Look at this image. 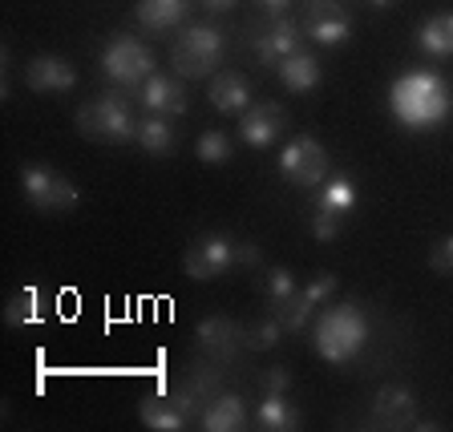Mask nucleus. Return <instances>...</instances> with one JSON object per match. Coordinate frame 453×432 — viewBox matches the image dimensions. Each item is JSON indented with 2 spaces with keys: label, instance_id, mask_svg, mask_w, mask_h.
<instances>
[{
  "label": "nucleus",
  "instance_id": "nucleus-21",
  "mask_svg": "<svg viewBox=\"0 0 453 432\" xmlns=\"http://www.w3.org/2000/svg\"><path fill=\"white\" fill-rule=\"evenodd\" d=\"M417 49L429 61H453V12H437L417 28Z\"/></svg>",
  "mask_w": 453,
  "mask_h": 432
},
{
  "label": "nucleus",
  "instance_id": "nucleus-32",
  "mask_svg": "<svg viewBox=\"0 0 453 432\" xmlns=\"http://www.w3.org/2000/svg\"><path fill=\"white\" fill-rule=\"evenodd\" d=\"M340 223H344V218H336V215H324V210H316V218H311V235L320 239V243H332V239L340 235Z\"/></svg>",
  "mask_w": 453,
  "mask_h": 432
},
{
  "label": "nucleus",
  "instance_id": "nucleus-29",
  "mask_svg": "<svg viewBox=\"0 0 453 432\" xmlns=\"http://www.w3.org/2000/svg\"><path fill=\"white\" fill-rule=\"evenodd\" d=\"M283 339V328L275 315H264V320L247 323V352H272Z\"/></svg>",
  "mask_w": 453,
  "mask_h": 432
},
{
  "label": "nucleus",
  "instance_id": "nucleus-23",
  "mask_svg": "<svg viewBox=\"0 0 453 432\" xmlns=\"http://www.w3.org/2000/svg\"><path fill=\"white\" fill-rule=\"evenodd\" d=\"M134 141H138L146 154L162 158V154H174V146H179V133L170 130V117L146 113V117H138V133H134Z\"/></svg>",
  "mask_w": 453,
  "mask_h": 432
},
{
  "label": "nucleus",
  "instance_id": "nucleus-1",
  "mask_svg": "<svg viewBox=\"0 0 453 432\" xmlns=\"http://www.w3.org/2000/svg\"><path fill=\"white\" fill-rule=\"evenodd\" d=\"M388 113L405 130H437L453 113V85L437 69H409L388 85Z\"/></svg>",
  "mask_w": 453,
  "mask_h": 432
},
{
  "label": "nucleus",
  "instance_id": "nucleus-18",
  "mask_svg": "<svg viewBox=\"0 0 453 432\" xmlns=\"http://www.w3.org/2000/svg\"><path fill=\"white\" fill-rule=\"evenodd\" d=\"M198 424H203L207 432H239V428L247 424V405H243V396H235V392H219V396H211V405L203 408Z\"/></svg>",
  "mask_w": 453,
  "mask_h": 432
},
{
  "label": "nucleus",
  "instance_id": "nucleus-20",
  "mask_svg": "<svg viewBox=\"0 0 453 432\" xmlns=\"http://www.w3.org/2000/svg\"><path fill=\"white\" fill-rule=\"evenodd\" d=\"M190 0H138V25L150 28V33H174V28L187 20Z\"/></svg>",
  "mask_w": 453,
  "mask_h": 432
},
{
  "label": "nucleus",
  "instance_id": "nucleus-22",
  "mask_svg": "<svg viewBox=\"0 0 453 432\" xmlns=\"http://www.w3.org/2000/svg\"><path fill=\"white\" fill-rule=\"evenodd\" d=\"M255 424L264 432H296L300 428V408L288 400V392H267L255 408Z\"/></svg>",
  "mask_w": 453,
  "mask_h": 432
},
{
  "label": "nucleus",
  "instance_id": "nucleus-26",
  "mask_svg": "<svg viewBox=\"0 0 453 432\" xmlns=\"http://www.w3.org/2000/svg\"><path fill=\"white\" fill-rule=\"evenodd\" d=\"M45 315H49V295L41 292V287H20V292L12 295V303L4 307V320H9L12 328L45 323Z\"/></svg>",
  "mask_w": 453,
  "mask_h": 432
},
{
  "label": "nucleus",
  "instance_id": "nucleus-5",
  "mask_svg": "<svg viewBox=\"0 0 453 432\" xmlns=\"http://www.w3.org/2000/svg\"><path fill=\"white\" fill-rule=\"evenodd\" d=\"M102 73L110 77L118 89H138V85L154 73L150 45L138 37H113L110 45L102 49Z\"/></svg>",
  "mask_w": 453,
  "mask_h": 432
},
{
  "label": "nucleus",
  "instance_id": "nucleus-28",
  "mask_svg": "<svg viewBox=\"0 0 453 432\" xmlns=\"http://www.w3.org/2000/svg\"><path fill=\"white\" fill-rule=\"evenodd\" d=\"M195 154H198L203 166H226L235 150H231V138H226L223 130H207V133H198Z\"/></svg>",
  "mask_w": 453,
  "mask_h": 432
},
{
  "label": "nucleus",
  "instance_id": "nucleus-37",
  "mask_svg": "<svg viewBox=\"0 0 453 432\" xmlns=\"http://www.w3.org/2000/svg\"><path fill=\"white\" fill-rule=\"evenodd\" d=\"M368 4H377V9H388V4H396V0H368Z\"/></svg>",
  "mask_w": 453,
  "mask_h": 432
},
{
  "label": "nucleus",
  "instance_id": "nucleus-25",
  "mask_svg": "<svg viewBox=\"0 0 453 432\" xmlns=\"http://www.w3.org/2000/svg\"><path fill=\"white\" fill-rule=\"evenodd\" d=\"M352 207H357V186H352V178H344V174H332V178L320 182L316 210H324V215H336V218H349Z\"/></svg>",
  "mask_w": 453,
  "mask_h": 432
},
{
  "label": "nucleus",
  "instance_id": "nucleus-34",
  "mask_svg": "<svg viewBox=\"0 0 453 432\" xmlns=\"http://www.w3.org/2000/svg\"><path fill=\"white\" fill-rule=\"evenodd\" d=\"M264 388H267V392H288V388H292V372H288L283 364L267 368V372H264Z\"/></svg>",
  "mask_w": 453,
  "mask_h": 432
},
{
  "label": "nucleus",
  "instance_id": "nucleus-17",
  "mask_svg": "<svg viewBox=\"0 0 453 432\" xmlns=\"http://www.w3.org/2000/svg\"><path fill=\"white\" fill-rule=\"evenodd\" d=\"M211 105H215L219 113H243L247 105H251V81H247L239 69H223V73L211 77V89H207Z\"/></svg>",
  "mask_w": 453,
  "mask_h": 432
},
{
  "label": "nucleus",
  "instance_id": "nucleus-24",
  "mask_svg": "<svg viewBox=\"0 0 453 432\" xmlns=\"http://www.w3.org/2000/svg\"><path fill=\"white\" fill-rule=\"evenodd\" d=\"M138 421L146 424L150 432H182L190 424L187 416L174 408L170 396H146V400L138 405Z\"/></svg>",
  "mask_w": 453,
  "mask_h": 432
},
{
  "label": "nucleus",
  "instance_id": "nucleus-31",
  "mask_svg": "<svg viewBox=\"0 0 453 432\" xmlns=\"http://www.w3.org/2000/svg\"><path fill=\"white\" fill-rule=\"evenodd\" d=\"M303 295H308L316 307H324V303L332 299V292H336V275H316V279L308 283V287H300Z\"/></svg>",
  "mask_w": 453,
  "mask_h": 432
},
{
  "label": "nucleus",
  "instance_id": "nucleus-30",
  "mask_svg": "<svg viewBox=\"0 0 453 432\" xmlns=\"http://www.w3.org/2000/svg\"><path fill=\"white\" fill-rule=\"evenodd\" d=\"M259 287H264L267 303H280V299H288V295L300 292V287H296V275L288 271V267H267L264 279H259Z\"/></svg>",
  "mask_w": 453,
  "mask_h": 432
},
{
  "label": "nucleus",
  "instance_id": "nucleus-27",
  "mask_svg": "<svg viewBox=\"0 0 453 432\" xmlns=\"http://www.w3.org/2000/svg\"><path fill=\"white\" fill-rule=\"evenodd\" d=\"M272 315L280 320L283 331H300V328H308V323H311V315H316V303H311L303 292H296V295H288V299L272 303Z\"/></svg>",
  "mask_w": 453,
  "mask_h": 432
},
{
  "label": "nucleus",
  "instance_id": "nucleus-10",
  "mask_svg": "<svg viewBox=\"0 0 453 432\" xmlns=\"http://www.w3.org/2000/svg\"><path fill=\"white\" fill-rule=\"evenodd\" d=\"M300 25L308 33V41H316L324 49H336L352 37V17L340 0H308Z\"/></svg>",
  "mask_w": 453,
  "mask_h": 432
},
{
  "label": "nucleus",
  "instance_id": "nucleus-9",
  "mask_svg": "<svg viewBox=\"0 0 453 432\" xmlns=\"http://www.w3.org/2000/svg\"><path fill=\"white\" fill-rule=\"evenodd\" d=\"M231 267H239V243H231V239H223V235L198 239V243H190L187 254H182V271L198 283L219 279V275H226Z\"/></svg>",
  "mask_w": 453,
  "mask_h": 432
},
{
  "label": "nucleus",
  "instance_id": "nucleus-16",
  "mask_svg": "<svg viewBox=\"0 0 453 432\" xmlns=\"http://www.w3.org/2000/svg\"><path fill=\"white\" fill-rule=\"evenodd\" d=\"M25 85L33 89V94H69V89L77 85V69L69 65L65 57L41 53L25 65Z\"/></svg>",
  "mask_w": 453,
  "mask_h": 432
},
{
  "label": "nucleus",
  "instance_id": "nucleus-14",
  "mask_svg": "<svg viewBox=\"0 0 453 432\" xmlns=\"http://www.w3.org/2000/svg\"><path fill=\"white\" fill-rule=\"evenodd\" d=\"M215 388H219V372L198 364V368H190L179 384L170 388V400H174V408H179L187 421H195V416H203V408L211 405Z\"/></svg>",
  "mask_w": 453,
  "mask_h": 432
},
{
  "label": "nucleus",
  "instance_id": "nucleus-7",
  "mask_svg": "<svg viewBox=\"0 0 453 432\" xmlns=\"http://www.w3.org/2000/svg\"><path fill=\"white\" fill-rule=\"evenodd\" d=\"M20 190H25V202L33 210H73L77 207V186L69 178H61L57 170L41 166V162H28L20 170Z\"/></svg>",
  "mask_w": 453,
  "mask_h": 432
},
{
  "label": "nucleus",
  "instance_id": "nucleus-6",
  "mask_svg": "<svg viewBox=\"0 0 453 432\" xmlns=\"http://www.w3.org/2000/svg\"><path fill=\"white\" fill-rule=\"evenodd\" d=\"M280 174H283V182H292V186H300V190L320 186V182L328 178V150H324L311 133H300V138H292L283 146Z\"/></svg>",
  "mask_w": 453,
  "mask_h": 432
},
{
  "label": "nucleus",
  "instance_id": "nucleus-11",
  "mask_svg": "<svg viewBox=\"0 0 453 432\" xmlns=\"http://www.w3.org/2000/svg\"><path fill=\"white\" fill-rule=\"evenodd\" d=\"M195 348L211 360H235L239 352H247V323H235L226 315H207L195 328Z\"/></svg>",
  "mask_w": 453,
  "mask_h": 432
},
{
  "label": "nucleus",
  "instance_id": "nucleus-36",
  "mask_svg": "<svg viewBox=\"0 0 453 432\" xmlns=\"http://www.w3.org/2000/svg\"><path fill=\"white\" fill-rule=\"evenodd\" d=\"M198 4H203L207 12H231V9L239 4V0H198Z\"/></svg>",
  "mask_w": 453,
  "mask_h": 432
},
{
  "label": "nucleus",
  "instance_id": "nucleus-12",
  "mask_svg": "<svg viewBox=\"0 0 453 432\" xmlns=\"http://www.w3.org/2000/svg\"><path fill=\"white\" fill-rule=\"evenodd\" d=\"M134 102H138L142 113H158V117H179L187 113V85L179 77H166V73H150L146 81L134 89Z\"/></svg>",
  "mask_w": 453,
  "mask_h": 432
},
{
  "label": "nucleus",
  "instance_id": "nucleus-4",
  "mask_svg": "<svg viewBox=\"0 0 453 432\" xmlns=\"http://www.w3.org/2000/svg\"><path fill=\"white\" fill-rule=\"evenodd\" d=\"M77 130L94 141H113L118 146V141H134L138 117H134L130 102L122 94H102L77 110Z\"/></svg>",
  "mask_w": 453,
  "mask_h": 432
},
{
  "label": "nucleus",
  "instance_id": "nucleus-33",
  "mask_svg": "<svg viewBox=\"0 0 453 432\" xmlns=\"http://www.w3.org/2000/svg\"><path fill=\"white\" fill-rule=\"evenodd\" d=\"M429 267H434L437 275H453V235L445 239V243L434 246V254H429Z\"/></svg>",
  "mask_w": 453,
  "mask_h": 432
},
{
  "label": "nucleus",
  "instance_id": "nucleus-35",
  "mask_svg": "<svg viewBox=\"0 0 453 432\" xmlns=\"http://www.w3.org/2000/svg\"><path fill=\"white\" fill-rule=\"evenodd\" d=\"M255 9L264 12V17H288L292 0H255Z\"/></svg>",
  "mask_w": 453,
  "mask_h": 432
},
{
  "label": "nucleus",
  "instance_id": "nucleus-2",
  "mask_svg": "<svg viewBox=\"0 0 453 432\" xmlns=\"http://www.w3.org/2000/svg\"><path fill=\"white\" fill-rule=\"evenodd\" d=\"M311 344L328 364H349L352 356H360V348L368 344V320L357 303H336L324 307L311 320Z\"/></svg>",
  "mask_w": 453,
  "mask_h": 432
},
{
  "label": "nucleus",
  "instance_id": "nucleus-15",
  "mask_svg": "<svg viewBox=\"0 0 453 432\" xmlns=\"http://www.w3.org/2000/svg\"><path fill=\"white\" fill-rule=\"evenodd\" d=\"M372 424L377 428H413L417 424V396L405 384H388L372 396Z\"/></svg>",
  "mask_w": 453,
  "mask_h": 432
},
{
  "label": "nucleus",
  "instance_id": "nucleus-3",
  "mask_svg": "<svg viewBox=\"0 0 453 432\" xmlns=\"http://www.w3.org/2000/svg\"><path fill=\"white\" fill-rule=\"evenodd\" d=\"M223 53L226 41L215 25H190L170 45V65L179 77H211L215 65H223Z\"/></svg>",
  "mask_w": 453,
  "mask_h": 432
},
{
  "label": "nucleus",
  "instance_id": "nucleus-19",
  "mask_svg": "<svg viewBox=\"0 0 453 432\" xmlns=\"http://www.w3.org/2000/svg\"><path fill=\"white\" fill-rule=\"evenodd\" d=\"M275 73H280L288 94H311V89L320 85V61H316L308 49H300V53L283 57L280 65H275Z\"/></svg>",
  "mask_w": 453,
  "mask_h": 432
},
{
  "label": "nucleus",
  "instance_id": "nucleus-13",
  "mask_svg": "<svg viewBox=\"0 0 453 432\" xmlns=\"http://www.w3.org/2000/svg\"><path fill=\"white\" fill-rule=\"evenodd\" d=\"M283 130H288V113L275 102H251L239 113V138H243L251 150H267L272 141L283 138Z\"/></svg>",
  "mask_w": 453,
  "mask_h": 432
},
{
  "label": "nucleus",
  "instance_id": "nucleus-8",
  "mask_svg": "<svg viewBox=\"0 0 453 432\" xmlns=\"http://www.w3.org/2000/svg\"><path fill=\"white\" fill-rule=\"evenodd\" d=\"M247 41H251L255 57H259L267 69H275L283 57L300 53L308 33H303V25L292 17H267L264 28H247Z\"/></svg>",
  "mask_w": 453,
  "mask_h": 432
}]
</instances>
